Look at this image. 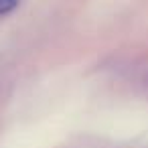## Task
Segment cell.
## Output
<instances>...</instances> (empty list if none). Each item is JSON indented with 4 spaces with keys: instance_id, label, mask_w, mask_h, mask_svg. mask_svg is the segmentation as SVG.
<instances>
[{
    "instance_id": "cell-1",
    "label": "cell",
    "mask_w": 148,
    "mask_h": 148,
    "mask_svg": "<svg viewBox=\"0 0 148 148\" xmlns=\"http://www.w3.org/2000/svg\"><path fill=\"white\" fill-rule=\"evenodd\" d=\"M16 4H18V0H0V16L8 14L10 10H14Z\"/></svg>"
},
{
    "instance_id": "cell-2",
    "label": "cell",
    "mask_w": 148,
    "mask_h": 148,
    "mask_svg": "<svg viewBox=\"0 0 148 148\" xmlns=\"http://www.w3.org/2000/svg\"><path fill=\"white\" fill-rule=\"evenodd\" d=\"M144 85L148 87V71H146V75H144Z\"/></svg>"
}]
</instances>
